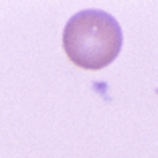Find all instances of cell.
I'll use <instances>...</instances> for the list:
<instances>
[{
	"label": "cell",
	"instance_id": "obj_1",
	"mask_svg": "<svg viewBox=\"0 0 158 158\" xmlns=\"http://www.w3.org/2000/svg\"><path fill=\"white\" fill-rule=\"evenodd\" d=\"M122 28L103 10H81L71 16L63 31V49L73 65L99 71L116 61L122 51Z\"/></svg>",
	"mask_w": 158,
	"mask_h": 158
},
{
	"label": "cell",
	"instance_id": "obj_2",
	"mask_svg": "<svg viewBox=\"0 0 158 158\" xmlns=\"http://www.w3.org/2000/svg\"><path fill=\"white\" fill-rule=\"evenodd\" d=\"M156 93H158V89H156Z\"/></svg>",
	"mask_w": 158,
	"mask_h": 158
}]
</instances>
